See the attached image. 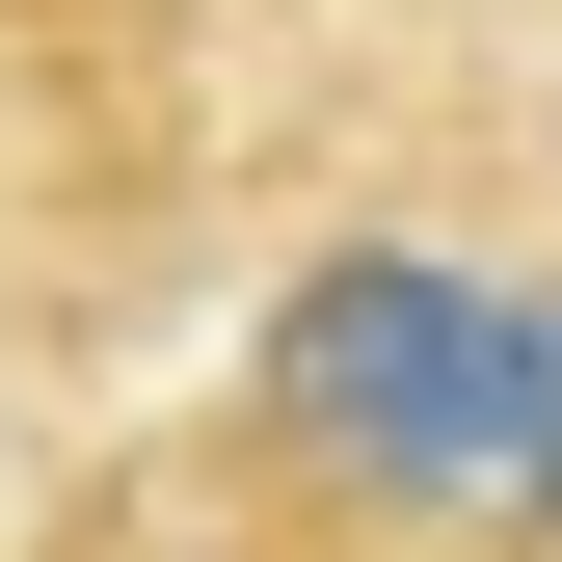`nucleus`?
<instances>
[{"instance_id": "f257e3e1", "label": "nucleus", "mask_w": 562, "mask_h": 562, "mask_svg": "<svg viewBox=\"0 0 562 562\" xmlns=\"http://www.w3.org/2000/svg\"><path fill=\"white\" fill-rule=\"evenodd\" d=\"M562 456V295L456 241H322L215 375V509L295 562H509Z\"/></svg>"}, {"instance_id": "f03ea898", "label": "nucleus", "mask_w": 562, "mask_h": 562, "mask_svg": "<svg viewBox=\"0 0 562 562\" xmlns=\"http://www.w3.org/2000/svg\"><path fill=\"white\" fill-rule=\"evenodd\" d=\"M509 562H562V456H536V509H509Z\"/></svg>"}, {"instance_id": "7ed1b4c3", "label": "nucleus", "mask_w": 562, "mask_h": 562, "mask_svg": "<svg viewBox=\"0 0 562 562\" xmlns=\"http://www.w3.org/2000/svg\"><path fill=\"white\" fill-rule=\"evenodd\" d=\"M27 562H134V536H27Z\"/></svg>"}]
</instances>
